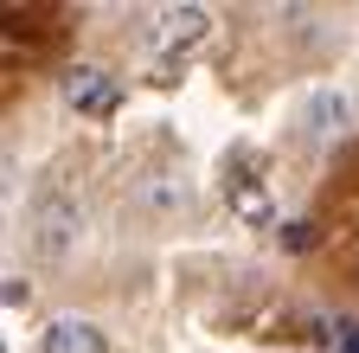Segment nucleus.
I'll return each instance as SVG.
<instances>
[{
  "label": "nucleus",
  "instance_id": "1",
  "mask_svg": "<svg viewBox=\"0 0 359 353\" xmlns=\"http://www.w3.org/2000/svg\"><path fill=\"white\" fill-rule=\"evenodd\" d=\"M77 244H83V193L65 180V167H52L26 193V251H32V263L58 270Z\"/></svg>",
  "mask_w": 359,
  "mask_h": 353
},
{
  "label": "nucleus",
  "instance_id": "2",
  "mask_svg": "<svg viewBox=\"0 0 359 353\" xmlns=\"http://www.w3.org/2000/svg\"><path fill=\"white\" fill-rule=\"evenodd\" d=\"M128 206L142 212L148 225H173V218H187V212H193V180H187V167H173V161L135 167V180H128Z\"/></svg>",
  "mask_w": 359,
  "mask_h": 353
},
{
  "label": "nucleus",
  "instance_id": "3",
  "mask_svg": "<svg viewBox=\"0 0 359 353\" xmlns=\"http://www.w3.org/2000/svg\"><path fill=\"white\" fill-rule=\"evenodd\" d=\"M205 26H212V13L187 0V7H154V13L142 20V39H148L161 58H180L187 46H199V39H205Z\"/></svg>",
  "mask_w": 359,
  "mask_h": 353
},
{
  "label": "nucleus",
  "instance_id": "4",
  "mask_svg": "<svg viewBox=\"0 0 359 353\" xmlns=\"http://www.w3.org/2000/svg\"><path fill=\"white\" fill-rule=\"evenodd\" d=\"M353 128V97L346 91H308L295 103V135L302 142H340Z\"/></svg>",
  "mask_w": 359,
  "mask_h": 353
},
{
  "label": "nucleus",
  "instance_id": "5",
  "mask_svg": "<svg viewBox=\"0 0 359 353\" xmlns=\"http://www.w3.org/2000/svg\"><path fill=\"white\" fill-rule=\"evenodd\" d=\"M58 91H65V103H71V109H83V116H116V109H122L116 77H109V71H97V65H71V71L58 77Z\"/></svg>",
  "mask_w": 359,
  "mask_h": 353
},
{
  "label": "nucleus",
  "instance_id": "6",
  "mask_svg": "<svg viewBox=\"0 0 359 353\" xmlns=\"http://www.w3.org/2000/svg\"><path fill=\"white\" fill-rule=\"evenodd\" d=\"M39 347H45V353H109L103 328H97V321H83V315H58V321H45Z\"/></svg>",
  "mask_w": 359,
  "mask_h": 353
},
{
  "label": "nucleus",
  "instance_id": "7",
  "mask_svg": "<svg viewBox=\"0 0 359 353\" xmlns=\"http://www.w3.org/2000/svg\"><path fill=\"white\" fill-rule=\"evenodd\" d=\"M224 199H231V206L250 218V225H269V218H276V212H269V193L250 180L244 167H224Z\"/></svg>",
  "mask_w": 359,
  "mask_h": 353
},
{
  "label": "nucleus",
  "instance_id": "8",
  "mask_svg": "<svg viewBox=\"0 0 359 353\" xmlns=\"http://www.w3.org/2000/svg\"><path fill=\"white\" fill-rule=\"evenodd\" d=\"M283 238H289V251H308V238H314V232H308V218H295V225H289Z\"/></svg>",
  "mask_w": 359,
  "mask_h": 353
},
{
  "label": "nucleus",
  "instance_id": "9",
  "mask_svg": "<svg viewBox=\"0 0 359 353\" xmlns=\"http://www.w3.org/2000/svg\"><path fill=\"white\" fill-rule=\"evenodd\" d=\"M346 353H359V328H346Z\"/></svg>",
  "mask_w": 359,
  "mask_h": 353
}]
</instances>
